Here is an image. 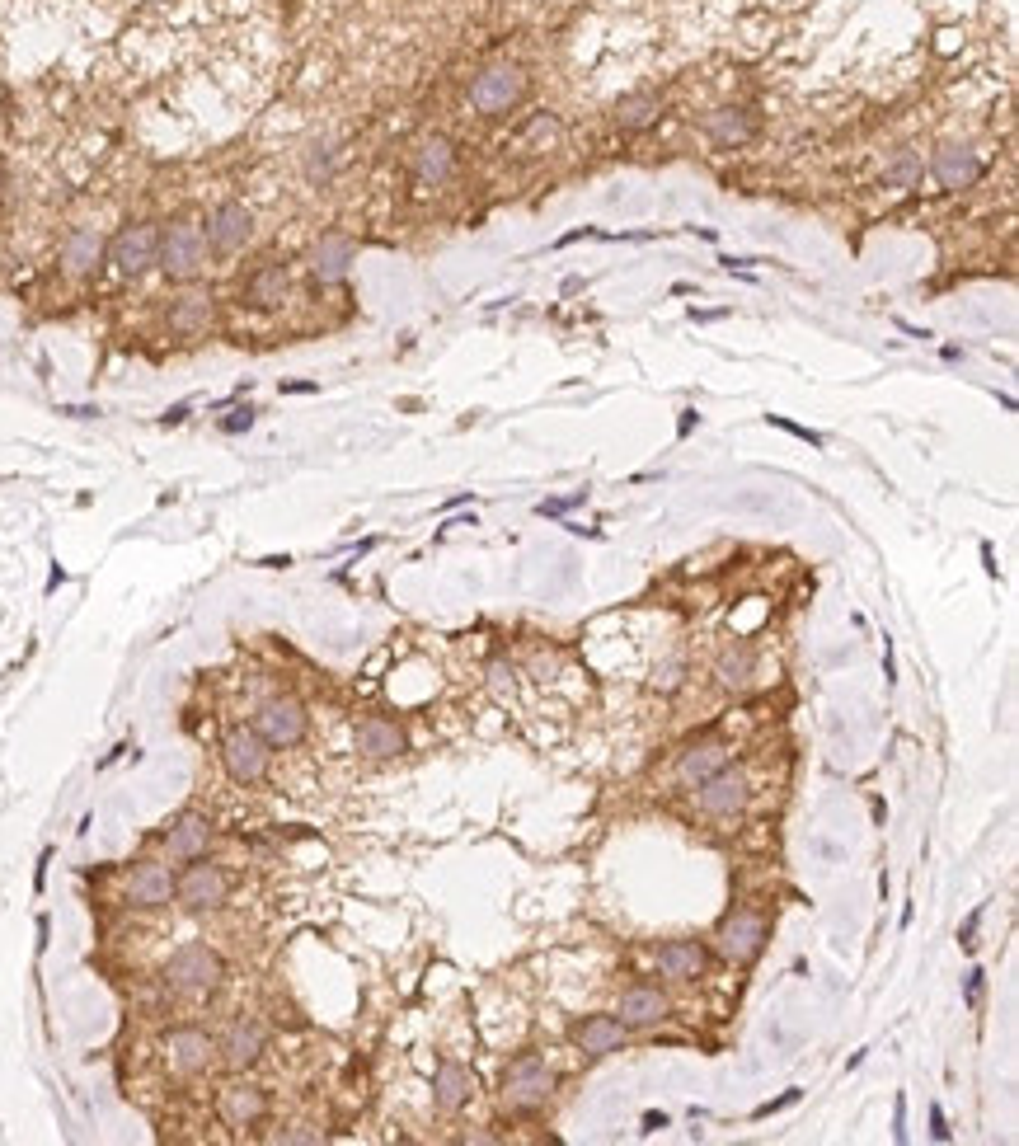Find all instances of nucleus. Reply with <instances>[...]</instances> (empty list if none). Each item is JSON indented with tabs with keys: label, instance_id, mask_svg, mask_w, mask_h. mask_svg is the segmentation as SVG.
I'll return each instance as SVG.
<instances>
[{
	"label": "nucleus",
	"instance_id": "30",
	"mask_svg": "<svg viewBox=\"0 0 1019 1146\" xmlns=\"http://www.w3.org/2000/svg\"><path fill=\"white\" fill-rule=\"evenodd\" d=\"M719 766H728V743L705 738V743H691L686 752H681L677 775H681V785H700V780H710Z\"/></svg>",
	"mask_w": 1019,
	"mask_h": 1146
},
{
	"label": "nucleus",
	"instance_id": "9",
	"mask_svg": "<svg viewBox=\"0 0 1019 1146\" xmlns=\"http://www.w3.org/2000/svg\"><path fill=\"white\" fill-rule=\"evenodd\" d=\"M766 940H771V930L757 912H728L719 921V935H714V945L728 963H752L766 949Z\"/></svg>",
	"mask_w": 1019,
	"mask_h": 1146
},
{
	"label": "nucleus",
	"instance_id": "17",
	"mask_svg": "<svg viewBox=\"0 0 1019 1146\" xmlns=\"http://www.w3.org/2000/svg\"><path fill=\"white\" fill-rule=\"evenodd\" d=\"M212 292H202V287H188V292H179L170 301V315H165V325H170L174 339H198V334H207V325H212Z\"/></svg>",
	"mask_w": 1019,
	"mask_h": 1146
},
{
	"label": "nucleus",
	"instance_id": "2",
	"mask_svg": "<svg viewBox=\"0 0 1019 1146\" xmlns=\"http://www.w3.org/2000/svg\"><path fill=\"white\" fill-rule=\"evenodd\" d=\"M165 982L179 996H212L226 982V963H221V954L212 945H184L174 949L170 963H165Z\"/></svg>",
	"mask_w": 1019,
	"mask_h": 1146
},
{
	"label": "nucleus",
	"instance_id": "22",
	"mask_svg": "<svg viewBox=\"0 0 1019 1146\" xmlns=\"http://www.w3.org/2000/svg\"><path fill=\"white\" fill-rule=\"evenodd\" d=\"M207 841H212V822L202 818V813H179L170 822V832H165V855L188 865V860L207 855Z\"/></svg>",
	"mask_w": 1019,
	"mask_h": 1146
},
{
	"label": "nucleus",
	"instance_id": "6",
	"mask_svg": "<svg viewBox=\"0 0 1019 1146\" xmlns=\"http://www.w3.org/2000/svg\"><path fill=\"white\" fill-rule=\"evenodd\" d=\"M306 724H310L306 705L292 700V696H273L254 710V733H259L268 747H296L306 738Z\"/></svg>",
	"mask_w": 1019,
	"mask_h": 1146
},
{
	"label": "nucleus",
	"instance_id": "13",
	"mask_svg": "<svg viewBox=\"0 0 1019 1146\" xmlns=\"http://www.w3.org/2000/svg\"><path fill=\"white\" fill-rule=\"evenodd\" d=\"M202 235H207L212 254H240L249 245V235H254V217H249L245 202H221V207H212Z\"/></svg>",
	"mask_w": 1019,
	"mask_h": 1146
},
{
	"label": "nucleus",
	"instance_id": "23",
	"mask_svg": "<svg viewBox=\"0 0 1019 1146\" xmlns=\"http://www.w3.org/2000/svg\"><path fill=\"white\" fill-rule=\"evenodd\" d=\"M287 292H292V273H287V264H259L254 273L245 278V306L254 310H278L282 301H287Z\"/></svg>",
	"mask_w": 1019,
	"mask_h": 1146
},
{
	"label": "nucleus",
	"instance_id": "42",
	"mask_svg": "<svg viewBox=\"0 0 1019 1146\" xmlns=\"http://www.w3.org/2000/svg\"><path fill=\"white\" fill-rule=\"evenodd\" d=\"M893 1137L897 1142H907V1100L897 1095V1109H893Z\"/></svg>",
	"mask_w": 1019,
	"mask_h": 1146
},
{
	"label": "nucleus",
	"instance_id": "25",
	"mask_svg": "<svg viewBox=\"0 0 1019 1146\" xmlns=\"http://www.w3.org/2000/svg\"><path fill=\"white\" fill-rule=\"evenodd\" d=\"M456 170V146L447 137H423L414 151V179L418 188H442Z\"/></svg>",
	"mask_w": 1019,
	"mask_h": 1146
},
{
	"label": "nucleus",
	"instance_id": "20",
	"mask_svg": "<svg viewBox=\"0 0 1019 1146\" xmlns=\"http://www.w3.org/2000/svg\"><path fill=\"white\" fill-rule=\"evenodd\" d=\"M475 1071L465 1067V1062H437L433 1071V1104L442 1109V1114H456V1109H465V1104L475 1100Z\"/></svg>",
	"mask_w": 1019,
	"mask_h": 1146
},
{
	"label": "nucleus",
	"instance_id": "34",
	"mask_svg": "<svg viewBox=\"0 0 1019 1146\" xmlns=\"http://www.w3.org/2000/svg\"><path fill=\"white\" fill-rule=\"evenodd\" d=\"M306 174L315 179V184H325L329 174H334V146H329V141H315V146H310V155H306Z\"/></svg>",
	"mask_w": 1019,
	"mask_h": 1146
},
{
	"label": "nucleus",
	"instance_id": "5",
	"mask_svg": "<svg viewBox=\"0 0 1019 1146\" xmlns=\"http://www.w3.org/2000/svg\"><path fill=\"white\" fill-rule=\"evenodd\" d=\"M155 254H160V226L137 221V226H123V231L109 240L104 264H113L118 278H141L146 268H155Z\"/></svg>",
	"mask_w": 1019,
	"mask_h": 1146
},
{
	"label": "nucleus",
	"instance_id": "40",
	"mask_svg": "<svg viewBox=\"0 0 1019 1146\" xmlns=\"http://www.w3.org/2000/svg\"><path fill=\"white\" fill-rule=\"evenodd\" d=\"M799 1095H803V1090H785L780 1100H771V1104H757V1114H752V1118H771V1114H780V1109H789V1104L799 1100Z\"/></svg>",
	"mask_w": 1019,
	"mask_h": 1146
},
{
	"label": "nucleus",
	"instance_id": "36",
	"mask_svg": "<svg viewBox=\"0 0 1019 1146\" xmlns=\"http://www.w3.org/2000/svg\"><path fill=\"white\" fill-rule=\"evenodd\" d=\"M681 682H686V658L677 653V658H667V663L658 667V677H653V686H658V691H677Z\"/></svg>",
	"mask_w": 1019,
	"mask_h": 1146
},
{
	"label": "nucleus",
	"instance_id": "32",
	"mask_svg": "<svg viewBox=\"0 0 1019 1146\" xmlns=\"http://www.w3.org/2000/svg\"><path fill=\"white\" fill-rule=\"evenodd\" d=\"M883 184H888V188H902V193L921 188V155L902 146V151L888 160V170H883Z\"/></svg>",
	"mask_w": 1019,
	"mask_h": 1146
},
{
	"label": "nucleus",
	"instance_id": "18",
	"mask_svg": "<svg viewBox=\"0 0 1019 1146\" xmlns=\"http://www.w3.org/2000/svg\"><path fill=\"white\" fill-rule=\"evenodd\" d=\"M263 1043H268V1034H263V1024L259 1020H235L226 1034H221L217 1043V1057L226 1062L231 1071H249L254 1062L263 1057Z\"/></svg>",
	"mask_w": 1019,
	"mask_h": 1146
},
{
	"label": "nucleus",
	"instance_id": "7",
	"mask_svg": "<svg viewBox=\"0 0 1019 1146\" xmlns=\"http://www.w3.org/2000/svg\"><path fill=\"white\" fill-rule=\"evenodd\" d=\"M522 94H526V76L517 66H489V71H479L475 85H470V104H475L479 113L498 118V113L517 109Z\"/></svg>",
	"mask_w": 1019,
	"mask_h": 1146
},
{
	"label": "nucleus",
	"instance_id": "38",
	"mask_svg": "<svg viewBox=\"0 0 1019 1146\" xmlns=\"http://www.w3.org/2000/svg\"><path fill=\"white\" fill-rule=\"evenodd\" d=\"M249 428H254V409H249V404L245 409H235L231 419H221V433H249Z\"/></svg>",
	"mask_w": 1019,
	"mask_h": 1146
},
{
	"label": "nucleus",
	"instance_id": "10",
	"mask_svg": "<svg viewBox=\"0 0 1019 1146\" xmlns=\"http://www.w3.org/2000/svg\"><path fill=\"white\" fill-rule=\"evenodd\" d=\"M268 757H273V747L263 743L254 728H231L226 743H221V761H226L231 780H240V785H259L268 775Z\"/></svg>",
	"mask_w": 1019,
	"mask_h": 1146
},
{
	"label": "nucleus",
	"instance_id": "37",
	"mask_svg": "<svg viewBox=\"0 0 1019 1146\" xmlns=\"http://www.w3.org/2000/svg\"><path fill=\"white\" fill-rule=\"evenodd\" d=\"M578 503H587V489H578V494H569V498H550V503H541V517H559V512H569V508H578Z\"/></svg>",
	"mask_w": 1019,
	"mask_h": 1146
},
{
	"label": "nucleus",
	"instance_id": "21",
	"mask_svg": "<svg viewBox=\"0 0 1019 1146\" xmlns=\"http://www.w3.org/2000/svg\"><path fill=\"white\" fill-rule=\"evenodd\" d=\"M268 1114V1095L259 1085H226L217 1095V1118L226 1128H254Z\"/></svg>",
	"mask_w": 1019,
	"mask_h": 1146
},
{
	"label": "nucleus",
	"instance_id": "47",
	"mask_svg": "<svg viewBox=\"0 0 1019 1146\" xmlns=\"http://www.w3.org/2000/svg\"><path fill=\"white\" fill-rule=\"evenodd\" d=\"M282 390H287V395H310V390H315V381H292V386H282Z\"/></svg>",
	"mask_w": 1019,
	"mask_h": 1146
},
{
	"label": "nucleus",
	"instance_id": "44",
	"mask_svg": "<svg viewBox=\"0 0 1019 1146\" xmlns=\"http://www.w3.org/2000/svg\"><path fill=\"white\" fill-rule=\"evenodd\" d=\"M695 428V409H681V423H677V437H686Z\"/></svg>",
	"mask_w": 1019,
	"mask_h": 1146
},
{
	"label": "nucleus",
	"instance_id": "15",
	"mask_svg": "<svg viewBox=\"0 0 1019 1146\" xmlns=\"http://www.w3.org/2000/svg\"><path fill=\"white\" fill-rule=\"evenodd\" d=\"M357 259V245H353V235H343V231H325L315 245H310V278L320 282V287H334V282L348 278V268H353Z\"/></svg>",
	"mask_w": 1019,
	"mask_h": 1146
},
{
	"label": "nucleus",
	"instance_id": "1",
	"mask_svg": "<svg viewBox=\"0 0 1019 1146\" xmlns=\"http://www.w3.org/2000/svg\"><path fill=\"white\" fill-rule=\"evenodd\" d=\"M155 264L170 282H193L207 268V235L193 217H174L165 231H160V254Z\"/></svg>",
	"mask_w": 1019,
	"mask_h": 1146
},
{
	"label": "nucleus",
	"instance_id": "8",
	"mask_svg": "<svg viewBox=\"0 0 1019 1146\" xmlns=\"http://www.w3.org/2000/svg\"><path fill=\"white\" fill-rule=\"evenodd\" d=\"M165 1062H170L174 1076L193 1081V1076H202V1071L217 1062V1038L193 1029V1024H179V1029L165 1034Z\"/></svg>",
	"mask_w": 1019,
	"mask_h": 1146
},
{
	"label": "nucleus",
	"instance_id": "27",
	"mask_svg": "<svg viewBox=\"0 0 1019 1146\" xmlns=\"http://www.w3.org/2000/svg\"><path fill=\"white\" fill-rule=\"evenodd\" d=\"M752 677H757V649H752V644H742V639L724 644L719 658H714V682L724 686V691H747Z\"/></svg>",
	"mask_w": 1019,
	"mask_h": 1146
},
{
	"label": "nucleus",
	"instance_id": "35",
	"mask_svg": "<svg viewBox=\"0 0 1019 1146\" xmlns=\"http://www.w3.org/2000/svg\"><path fill=\"white\" fill-rule=\"evenodd\" d=\"M766 423H771V428H780V433H789V437H799V442H808V447H827V437H822V433H813V428H803V423L785 419V414H766Z\"/></svg>",
	"mask_w": 1019,
	"mask_h": 1146
},
{
	"label": "nucleus",
	"instance_id": "19",
	"mask_svg": "<svg viewBox=\"0 0 1019 1146\" xmlns=\"http://www.w3.org/2000/svg\"><path fill=\"white\" fill-rule=\"evenodd\" d=\"M667 1010H672V1001H667L663 987H649V982H639V987H630V992L620 996V1024L625 1029H653V1024H663L667 1020Z\"/></svg>",
	"mask_w": 1019,
	"mask_h": 1146
},
{
	"label": "nucleus",
	"instance_id": "3",
	"mask_svg": "<svg viewBox=\"0 0 1019 1146\" xmlns=\"http://www.w3.org/2000/svg\"><path fill=\"white\" fill-rule=\"evenodd\" d=\"M555 1085H559V1076L545 1057L522 1053L508 1071H503V1104L517 1109V1114H531V1109H541V1104L555 1095Z\"/></svg>",
	"mask_w": 1019,
	"mask_h": 1146
},
{
	"label": "nucleus",
	"instance_id": "33",
	"mask_svg": "<svg viewBox=\"0 0 1019 1146\" xmlns=\"http://www.w3.org/2000/svg\"><path fill=\"white\" fill-rule=\"evenodd\" d=\"M555 141H559L555 113H531V123L522 127V151L526 155H541V151H550Z\"/></svg>",
	"mask_w": 1019,
	"mask_h": 1146
},
{
	"label": "nucleus",
	"instance_id": "29",
	"mask_svg": "<svg viewBox=\"0 0 1019 1146\" xmlns=\"http://www.w3.org/2000/svg\"><path fill=\"white\" fill-rule=\"evenodd\" d=\"M573 1043H578L587 1057L620 1053V1043H625V1024H620L616 1015H587V1020L573 1024Z\"/></svg>",
	"mask_w": 1019,
	"mask_h": 1146
},
{
	"label": "nucleus",
	"instance_id": "11",
	"mask_svg": "<svg viewBox=\"0 0 1019 1146\" xmlns=\"http://www.w3.org/2000/svg\"><path fill=\"white\" fill-rule=\"evenodd\" d=\"M695 790H700V808H705L710 818H738L742 808H747V799H752V780H747L738 766H719V771H714L710 780H700Z\"/></svg>",
	"mask_w": 1019,
	"mask_h": 1146
},
{
	"label": "nucleus",
	"instance_id": "24",
	"mask_svg": "<svg viewBox=\"0 0 1019 1146\" xmlns=\"http://www.w3.org/2000/svg\"><path fill=\"white\" fill-rule=\"evenodd\" d=\"M404 747H409V738H404V728L395 724V719H381V714H371V719H362L357 724V752L371 761H390V757H400Z\"/></svg>",
	"mask_w": 1019,
	"mask_h": 1146
},
{
	"label": "nucleus",
	"instance_id": "28",
	"mask_svg": "<svg viewBox=\"0 0 1019 1146\" xmlns=\"http://www.w3.org/2000/svg\"><path fill=\"white\" fill-rule=\"evenodd\" d=\"M705 137L714 141V146H724V151H733V146H747V141L757 137V118L747 109H714V113H705Z\"/></svg>",
	"mask_w": 1019,
	"mask_h": 1146
},
{
	"label": "nucleus",
	"instance_id": "45",
	"mask_svg": "<svg viewBox=\"0 0 1019 1146\" xmlns=\"http://www.w3.org/2000/svg\"><path fill=\"white\" fill-rule=\"evenodd\" d=\"M667 1128V1114H644V1132H658Z\"/></svg>",
	"mask_w": 1019,
	"mask_h": 1146
},
{
	"label": "nucleus",
	"instance_id": "12",
	"mask_svg": "<svg viewBox=\"0 0 1019 1146\" xmlns=\"http://www.w3.org/2000/svg\"><path fill=\"white\" fill-rule=\"evenodd\" d=\"M127 902L141 907V912H155V907H170L174 902V869L165 860H137L132 874H127Z\"/></svg>",
	"mask_w": 1019,
	"mask_h": 1146
},
{
	"label": "nucleus",
	"instance_id": "16",
	"mask_svg": "<svg viewBox=\"0 0 1019 1146\" xmlns=\"http://www.w3.org/2000/svg\"><path fill=\"white\" fill-rule=\"evenodd\" d=\"M104 249H109V240H104V231L99 226H76V231L62 240V273L66 278H94L99 273V264H104Z\"/></svg>",
	"mask_w": 1019,
	"mask_h": 1146
},
{
	"label": "nucleus",
	"instance_id": "26",
	"mask_svg": "<svg viewBox=\"0 0 1019 1146\" xmlns=\"http://www.w3.org/2000/svg\"><path fill=\"white\" fill-rule=\"evenodd\" d=\"M653 963H658V973L672 977V982H695V977L705 973L710 954H705L700 940H667V945L653 954Z\"/></svg>",
	"mask_w": 1019,
	"mask_h": 1146
},
{
	"label": "nucleus",
	"instance_id": "4",
	"mask_svg": "<svg viewBox=\"0 0 1019 1146\" xmlns=\"http://www.w3.org/2000/svg\"><path fill=\"white\" fill-rule=\"evenodd\" d=\"M231 898V879L221 865H207V860H188L184 874H174V902L184 912H217L221 902Z\"/></svg>",
	"mask_w": 1019,
	"mask_h": 1146
},
{
	"label": "nucleus",
	"instance_id": "46",
	"mask_svg": "<svg viewBox=\"0 0 1019 1146\" xmlns=\"http://www.w3.org/2000/svg\"><path fill=\"white\" fill-rule=\"evenodd\" d=\"M977 992H982V973L973 968V973H968V1001H977Z\"/></svg>",
	"mask_w": 1019,
	"mask_h": 1146
},
{
	"label": "nucleus",
	"instance_id": "39",
	"mask_svg": "<svg viewBox=\"0 0 1019 1146\" xmlns=\"http://www.w3.org/2000/svg\"><path fill=\"white\" fill-rule=\"evenodd\" d=\"M930 1137H935V1142H949V1137H954V1132H949V1118H944L940 1104H930Z\"/></svg>",
	"mask_w": 1019,
	"mask_h": 1146
},
{
	"label": "nucleus",
	"instance_id": "31",
	"mask_svg": "<svg viewBox=\"0 0 1019 1146\" xmlns=\"http://www.w3.org/2000/svg\"><path fill=\"white\" fill-rule=\"evenodd\" d=\"M658 113H663V94H658V90H634V94H625V99L616 104L611 123H616L620 132H644L649 123H658Z\"/></svg>",
	"mask_w": 1019,
	"mask_h": 1146
},
{
	"label": "nucleus",
	"instance_id": "48",
	"mask_svg": "<svg viewBox=\"0 0 1019 1146\" xmlns=\"http://www.w3.org/2000/svg\"><path fill=\"white\" fill-rule=\"evenodd\" d=\"M287 564H292L287 555H268V559H263V569H287Z\"/></svg>",
	"mask_w": 1019,
	"mask_h": 1146
},
{
	"label": "nucleus",
	"instance_id": "41",
	"mask_svg": "<svg viewBox=\"0 0 1019 1146\" xmlns=\"http://www.w3.org/2000/svg\"><path fill=\"white\" fill-rule=\"evenodd\" d=\"M278 1142H287V1146H301V1142H320V1132H315V1128H301V1123H296V1128L278 1132Z\"/></svg>",
	"mask_w": 1019,
	"mask_h": 1146
},
{
	"label": "nucleus",
	"instance_id": "14",
	"mask_svg": "<svg viewBox=\"0 0 1019 1146\" xmlns=\"http://www.w3.org/2000/svg\"><path fill=\"white\" fill-rule=\"evenodd\" d=\"M930 174H935V184H940L944 193H963V188H973L977 179H982V155H977L973 146L949 141V146H940V151L930 155Z\"/></svg>",
	"mask_w": 1019,
	"mask_h": 1146
},
{
	"label": "nucleus",
	"instance_id": "49",
	"mask_svg": "<svg viewBox=\"0 0 1019 1146\" xmlns=\"http://www.w3.org/2000/svg\"><path fill=\"white\" fill-rule=\"evenodd\" d=\"M184 414H188V404H174L170 414H165V428H170V423H179V419H184Z\"/></svg>",
	"mask_w": 1019,
	"mask_h": 1146
},
{
	"label": "nucleus",
	"instance_id": "43",
	"mask_svg": "<svg viewBox=\"0 0 1019 1146\" xmlns=\"http://www.w3.org/2000/svg\"><path fill=\"white\" fill-rule=\"evenodd\" d=\"M977 921H982V907H977L968 921H963V930H958V945H973V930H977Z\"/></svg>",
	"mask_w": 1019,
	"mask_h": 1146
}]
</instances>
